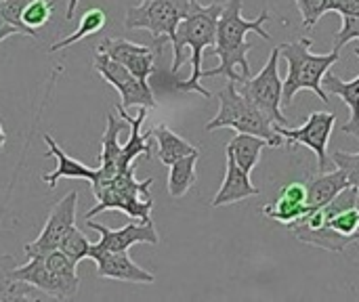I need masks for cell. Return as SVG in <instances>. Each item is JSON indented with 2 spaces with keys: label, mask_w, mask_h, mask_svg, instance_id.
<instances>
[{
  "label": "cell",
  "mask_w": 359,
  "mask_h": 302,
  "mask_svg": "<svg viewBox=\"0 0 359 302\" xmlns=\"http://www.w3.org/2000/svg\"><path fill=\"white\" fill-rule=\"evenodd\" d=\"M97 50L109 55L141 80H149V76L156 71V53H160L156 46L137 44L126 38H103Z\"/></svg>",
  "instance_id": "5bb4252c"
},
{
  "label": "cell",
  "mask_w": 359,
  "mask_h": 302,
  "mask_svg": "<svg viewBox=\"0 0 359 302\" xmlns=\"http://www.w3.org/2000/svg\"><path fill=\"white\" fill-rule=\"evenodd\" d=\"M332 162L337 168H341L347 179H349V185L355 187L359 191V151L358 153H349V151H334L332 153Z\"/></svg>",
  "instance_id": "4dcf8cb0"
},
{
  "label": "cell",
  "mask_w": 359,
  "mask_h": 302,
  "mask_svg": "<svg viewBox=\"0 0 359 302\" xmlns=\"http://www.w3.org/2000/svg\"><path fill=\"white\" fill-rule=\"evenodd\" d=\"M294 4L301 13L303 27L309 32L318 25V21L326 13H330V0H294Z\"/></svg>",
  "instance_id": "f1b7e54d"
},
{
  "label": "cell",
  "mask_w": 359,
  "mask_h": 302,
  "mask_svg": "<svg viewBox=\"0 0 359 302\" xmlns=\"http://www.w3.org/2000/svg\"><path fill=\"white\" fill-rule=\"evenodd\" d=\"M95 69L103 80H107L120 92L122 105L126 109L128 107L154 109L156 107V97H154V90H151L149 82L137 78L128 67H124L122 63H118L109 55L97 50L95 53Z\"/></svg>",
  "instance_id": "9c48e42d"
},
{
  "label": "cell",
  "mask_w": 359,
  "mask_h": 302,
  "mask_svg": "<svg viewBox=\"0 0 359 302\" xmlns=\"http://www.w3.org/2000/svg\"><path fill=\"white\" fill-rule=\"evenodd\" d=\"M330 11L341 17H359V0H330Z\"/></svg>",
  "instance_id": "d6a6232c"
},
{
  "label": "cell",
  "mask_w": 359,
  "mask_h": 302,
  "mask_svg": "<svg viewBox=\"0 0 359 302\" xmlns=\"http://www.w3.org/2000/svg\"><path fill=\"white\" fill-rule=\"evenodd\" d=\"M90 261L97 265V275L103 280L128 282V284H154L156 275L139 267L128 252H90Z\"/></svg>",
  "instance_id": "2e32d148"
},
{
  "label": "cell",
  "mask_w": 359,
  "mask_h": 302,
  "mask_svg": "<svg viewBox=\"0 0 359 302\" xmlns=\"http://www.w3.org/2000/svg\"><path fill=\"white\" fill-rule=\"evenodd\" d=\"M351 40H359V17H343V27L334 34V50H341Z\"/></svg>",
  "instance_id": "1f68e13d"
},
{
  "label": "cell",
  "mask_w": 359,
  "mask_h": 302,
  "mask_svg": "<svg viewBox=\"0 0 359 302\" xmlns=\"http://www.w3.org/2000/svg\"><path fill=\"white\" fill-rule=\"evenodd\" d=\"M337 116L330 111H313L299 128L288 126H276V130L284 137V143L288 145H305L309 147L318 158V170L326 172V160H328V141L334 130Z\"/></svg>",
  "instance_id": "8fae6325"
},
{
  "label": "cell",
  "mask_w": 359,
  "mask_h": 302,
  "mask_svg": "<svg viewBox=\"0 0 359 302\" xmlns=\"http://www.w3.org/2000/svg\"><path fill=\"white\" fill-rule=\"evenodd\" d=\"M194 0H143L139 6L126 8L124 27L126 29H147L154 40L156 48L160 50L166 40L175 36L177 25L189 13ZM80 0H67L65 19H72Z\"/></svg>",
  "instance_id": "52a82bcc"
},
{
  "label": "cell",
  "mask_w": 359,
  "mask_h": 302,
  "mask_svg": "<svg viewBox=\"0 0 359 302\" xmlns=\"http://www.w3.org/2000/svg\"><path fill=\"white\" fill-rule=\"evenodd\" d=\"M11 36H21V32H19L17 27H13V25L0 21V42L6 40V38H11Z\"/></svg>",
  "instance_id": "836d02e7"
},
{
  "label": "cell",
  "mask_w": 359,
  "mask_h": 302,
  "mask_svg": "<svg viewBox=\"0 0 359 302\" xmlns=\"http://www.w3.org/2000/svg\"><path fill=\"white\" fill-rule=\"evenodd\" d=\"M0 2H2V0H0Z\"/></svg>",
  "instance_id": "d590c367"
},
{
  "label": "cell",
  "mask_w": 359,
  "mask_h": 302,
  "mask_svg": "<svg viewBox=\"0 0 359 302\" xmlns=\"http://www.w3.org/2000/svg\"><path fill=\"white\" fill-rule=\"evenodd\" d=\"M17 261L11 254H0V302H27L36 301L32 286L13 277Z\"/></svg>",
  "instance_id": "cb8c5ba5"
},
{
  "label": "cell",
  "mask_w": 359,
  "mask_h": 302,
  "mask_svg": "<svg viewBox=\"0 0 359 302\" xmlns=\"http://www.w3.org/2000/svg\"><path fill=\"white\" fill-rule=\"evenodd\" d=\"M244 0H227L223 4V13L217 23V42L208 55L219 57V65L212 69H202V78H215L223 76L236 84H242L246 78H250V61L248 50L252 48L246 42V34L255 32L263 40H271V34L263 27L271 17L269 8H263L259 17L246 19L242 15Z\"/></svg>",
  "instance_id": "6da1fadb"
},
{
  "label": "cell",
  "mask_w": 359,
  "mask_h": 302,
  "mask_svg": "<svg viewBox=\"0 0 359 302\" xmlns=\"http://www.w3.org/2000/svg\"><path fill=\"white\" fill-rule=\"evenodd\" d=\"M313 40L311 38H299L294 42L280 44V53L288 63V76L282 86V105H292L294 97L301 90L316 92L324 103H330V97L326 88L322 86V80L326 71L341 59V50H330L324 55L311 53Z\"/></svg>",
  "instance_id": "277c9868"
},
{
  "label": "cell",
  "mask_w": 359,
  "mask_h": 302,
  "mask_svg": "<svg viewBox=\"0 0 359 302\" xmlns=\"http://www.w3.org/2000/svg\"><path fill=\"white\" fill-rule=\"evenodd\" d=\"M221 13H223L221 2H210L204 6L198 0H194L189 13L177 25L175 36L170 38L172 53H175L172 74H177L181 69V65L187 59L185 50H189L191 76L185 82H177L175 88L185 90V92L194 90V92H200L202 97L210 99V92L200 84V80H202V57H204L206 48H212L217 42V23H219Z\"/></svg>",
  "instance_id": "3957f363"
},
{
  "label": "cell",
  "mask_w": 359,
  "mask_h": 302,
  "mask_svg": "<svg viewBox=\"0 0 359 302\" xmlns=\"http://www.w3.org/2000/svg\"><path fill=\"white\" fill-rule=\"evenodd\" d=\"M59 250H63L74 263H80V261L88 259L90 242L86 240V235H84L78 227H74V229L65 235V240L61 242Z\"/></svg>",
  "instance_id": "f546056e"
},
{
  "label": "cell",
  "mask_w": 359,
  "mask_h": 302,
  "mask_svg": "<svg viewBox=\"0 0 359 302\" xmlns=\"http://www.w3.org/2000/svg\"><path fill=\"white\" fill-rule=\"evenodd\" d=\"M292 235L326 252H345L359 240V191L347 187L330 204L288 227Z\"/></svg>",
  "instance_id": "7a4b0ae2"
},
{
  "label": "cell",
  "mask_w": 359,
  "mask_h": 302,
  "mask_svg": "<svg viewBox=\"0 0 359 302\" xmlns=\"http://www.w3.org/2000/svg\"><path fill=\"white\" fill-rule=\"evenodd\" d=\"M265 147H271L267 139L263 137H257V135H248V132H238L227 145H225V151L231 153L236 158V162L250 174L257 164H259V158H261V151Z\"/></svg>",
  "instance_id": "603a6c76"
},
{
  "label": "cell",
  "mask_w": 359,
  "mask_h": 302,
  "mask_svg": "<svg viewBox=\"0 0 359 302\" xmlns=\"http://www.w3.org/2000/svg\"><path fill=\"white\" fill-rule=\"evenodd\" d=\"M355 57L359 59V48L355 50ZM322 86H324L328 92L341 97V99L347 103V107H349V111H351V118H349V122L343 126V132H345V135H351V137H358L359 139V76L347 82V80L339 78L337 74L326 71V76H324V80H322Z\"/></svg>",
  "instance_id": "ffe728a7"
},
{
  "label": "cell",
  "mask_w": 359,
  "mask_h": 302,
  "mask_svg": "<svg viewBox=\"0 0 359 302\" xmlns=\"http://www.w3.org/2000/svg\"><path fill=\"white\" fill-rule=\"evenodd\" d=\"M305 185H307V204H309L311 212L330 204L341 191L351 187L347 174L341 168H337L332 172H320Z\"/></svg>",
  "instance_id": "44dd1931"
},
{
  "label": "cell",
  "mask_w": 359,
  "mask_h": 302,
  "mask_svg": "<svg viewBox=\"0 0 359 302\" xmlns=\"http://www.w3.org/2000/svg\"><path fill=\"white\" fill-rule=\"evenodd\" d=\"M29 2H32V0H2V2H0V21H4V23L17 27V29L21 32V36H32V38H36L38 34H36L34 29L25 27V25H23V19H21L25 6H27Z\"/></svg>",
  "instance_id": "4316f807"
},
{
  "label": "cell",
  "mask_w": 359,
  "mask_h": 302,
  "mask_svg": "<svg viewBox=\"0 0 359 302\" xmlns=\"http://www.w3.org/2000/svg\"><path fill=\"white\" fill-rule=\"evenodd\" d=\"M252 195H259V189L252 185L250 174L236 162L231 153L225 151V179L212 200V208L231 206Z\"/></svg>",
  "instance_id": "ac0fdd59"
},
{
  "label": "cell",
  "mask_w": 359,
  "mask_h": 302,
  "mask_svg": "<svg viewBox=\"0 0 359 302\" xmlns=\"http://www.w3.org/2000/svg\"><path fill=\"white\" fill-rule=\"evenodd\" d=\"M90 229L99 233V242L90 244V252H128L135 244H151L156 246L160 242L154 221L147 223H128L122 229H109L101 223H95L93 219L86 221Z\"/></svg>",
  "instance_id": "4fadbf2b"
},
{
  "label": "cell",
  "mask_w": 359,
  "mask_h": 302,
  "mask_svg": "<svg viewBox=\"0 0 359 302\" xmlns=\"http://www.w3.org/2000/svg\"><path fill=\"white\" fill-rule=\"evenodd\" d=\"M219 99V111L217 116L206 124V130H219V128H233L236 132H248L257 135L269 141L271 147H280L284 143V137L276 130V126L238 90V84L227 80L225 88L217 92Z\"/></svg>",
  "instance_id": "8992f818"
},
{
  "label": "cell",
  "mask_w": 359,
  "mask_h": 302,
  "mask_svg": "<svg viewBox=\"0 0 359 302\" xmlns=\"http://www.w3.org/2000/svg\"><path fill=\"white\" fill-rule=\"evenodd\" d=\"M42 141L48 147V153L46 156L57 158V168L50 174H42V181L48 185V189H55L59 179H82V181H88V183H93L97 179V168H90V166L74 160L72 156H67L61 149V145L53 139L50 132H44L42 135Z\"/></svg>",
  "instance_id": "d6986e66"
},
{
  "label": "cell",
  "mask_w": 359,
  "mask_h": 302,
  "mask_svg": "<svg viewBox=\"0 0 359 302\" xmlns=\"http://www.w3.org/2000/svg\"><path fill=\"white\" fill-rule=\"evenodd\" d=\"M151 185L154 179L137 181L135 168L118 172L116 177L90 187L97 204L86 212V219H95L105 210H120L137 223L151 221V208H154V202L149 198Z\"/></svg>",
  "instance_id": "5b68a950"
},
{
  "label": "cell",
  "mask_w": 359,
  "mask_h": 302,
  "mask_svg": "<svg viewBox=\"0 0 359 302\" xmlns=\"http://www.w3.org/2000/svg\"><path fill=\"white\" fill-rule=\"evenodd\" d=\"M4 143H6V132H4V128H2V124H0V153H2V149H4Z\"/></svg>",
  "instance_id": "e575fe53"
},
{
  "label": "cell",
  "mask_w": 359,
  "mask_h": 302,
  "mask_svg": "<svg viewBox=\"0 0 359 302\" xmlns=\"http://www.w3.org/2000/svg\"><path fill=\"white\" fill-rule=\"evenodd\" d=\"M76 210H78V191H69L53 206L40 235L34 242L25 244L23 248L25 256L34 259V256H44L53 250H59L65 235L76 227Z\"/></svg>",
  "instance_id": "30bf717a"
},
{
  "label": "cell",
  "mask_w": 359,
  "mask_h": 302,
  "mask_svg": "<svg viewBox=\"0 0 359 302\" xmlns=\"http://www.w3.org/2000/svg\"><path fill=\"white\" fill-rule=\"evenodd\" d=\"M280 46H276L265 63V67L255 76L242 82L240 92L273 124V126H288V118L282 111V86L278 63H280Z\"/></svg>",
  "instance_id": "ba28073f"
},
{
  "label": "cell",
  "mask_w": 359,
  "mask_h": 302,
  "mask_svg": "<svg viewBox=\"0 0 359 302\" xmlns=\"http://www.w3.org/2000/svg\"><path fill=\"white\" fill-rule=\"evenodd\" d=\"M13 277L57 298V301H67V298H74L76 292H78V286H80V277H69V275H63L59 271H55L46 261L44 256H34V259H27L25 265H17V269L13 271Z\"/></svg>",
  "instance_id": "7c38bea8"
},
{
  "label": "cell",
  "mask_w": 359,
  "mask_h": 302,
  "mask_svg": "<svg viewBox=\"0 0 359 302\" xmlns=\"http://www.w3.org/2000/svg\"><path fill=\"white\" fill-rule=\"evenodd\" d=\"M128 126V122L120 116H114V114H107V124H105V130H103V137H101V153H99V168H97V179L90 183V187L116 177L118 172H124L128 170L124 164H122V145L118 141L120 132H124ZM133 168V166H130Z\"/></svg>",
  "instance_id": "9a60e30c"
},
{
  "label": "cell",
  "mask_w": 359,
  "mask_h": 302,
  "mask_svg": "<svg viewBox=\"0 0 359 302\" xmlns=\"http://www.w3.org/2000/svg\"><path fill=\"white\" fill-rule=\"evenodd\" d=\"M267 219L278 221L286 227L294 225L297 221H301L303 217H307L311 212L309 204H307V185L305 183H288L280 189L278 198L273 202H269L267 206H263L261 210Z\"/></svg>",
  "instance_id": "e0dca14e"
},
{
  "label": "cell",
  "mask_w": 359,
  "mask_h": 302,
  "mask_svg": "<svg viewBox=\"0 0 359 302\" xmlns=\"http://www.w3.org/2000/svg\"><path fill=\"white\" fill-rule=\"evenodd\" d=\"M151 137L156 139L158 143V158L164 166H170L175 164L177 160L185 158V156H191V153H198L200 149L196 145H191L189 141H185L181 135H177L175 130H170L166 124H156L151 130Z\"/></svg>",
  "instance_id": "7402d4cb"
},
{
  "label": "cell",
  "mask_w": 359,
  "mask_h": 302,
  "mask_svg": "<svg viewBox=\"0 0 359 302\" xmlns=\"http://www.w3.org/2000/svg\"><path fill=\"white\" fill-rule=\"evenodd\" d=\"M198 158H200V151L185 156V158H181L168 166V193H170V198L179 200V198L187 195V191L198 183V174H196Z\"/></svg>",
  "instance_id": "d4e9b609"
},
{
  "label": "cell",
  "mask_w": 359,
  "mask_h": 302,
  "mask_svg": "<svg viewBox=\"0 0 359 302\" xmlns=\"http://www.w3.org/2000/svg\"><path fill=\"white\" fill-rule=\"evenodd\" d=\"M53 6H55L53 0H32L23 11V17H21L23 25L34 32L44 27L53 17Z\"/></svg>",
  "instance_id": "83f0119b"
},
{
  "label": "cell",
  "mask_w": 359,
  "mask_h": 302,
  "mask_svg": "<svg viewBox=\"0 0 359 302\" xmlns=\"http://www.w3.org/2000/svg\"><path fill=\"white\" fill-rule=\"evenodd\" d=\"M105 21H107L105 11H101V8H97V6L84 11V13H82V19H80V25L76 27V32L69 34V36H65V38H61V40H57V42H53V44L48 46V53L63 50V48H67V46L80 42L82 38H88V36L101 32V29L105 27Z\"/></svg>",
  "instance_id": "484cf974"
}]
</instances>
